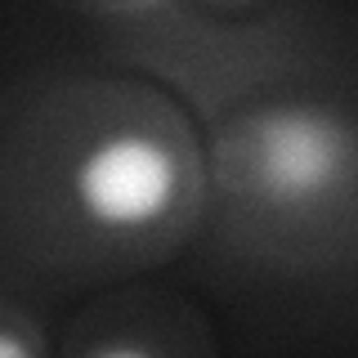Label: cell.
Here are the masks:
<instances>
[{
	"label": "cell",
	"mask_w": 358,
	"mask_h": 358,
	"mask_svg": "<svg viewBox=\"0 0 358 358\" xmlns=\"http://www.w3.org/2000/svg\"><path fill=\"white\" fill-rule=\"evenodd\" d=\"M179 162L162 139L117 130L94 139L72 171V197L90 224L108 233H139L171 210Z\"/></svg>",
	"instance_id": "6da1fadb"
},
{
	"label": "cell",
	"mask_w": 358,
	"mask_h": 358,
	"mask_svg": "<svg viewBox=\"0 0 358 358\" xmlns=\"http://www.w3.org/2000/svg\"><path fill=\"white\" fill-rule=\"evenodd\" d=\"M350 175V134L331 112L273 108L251 121V179L255 193L278 206L318 201Z\"/></svg>",
	"instance_id": "7a4b0ae2"
},
{
	"label": "cell",
	"mask_w": 358,
	"mask_h": 358,
	"mask_svg": "<svg viewBox=\"0 0 358 358\" xmlns=\"http://www.w3.org/2000/svg\"><path fill=\"white\" fill-rule=\"evenodd\" d=\"M27 341H18V336H5L0 331V358H27Z\"/></svg>",
	"instance_id": "3957f363"
}]
</instances>
